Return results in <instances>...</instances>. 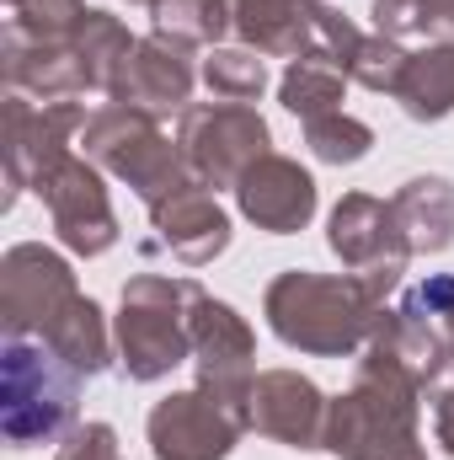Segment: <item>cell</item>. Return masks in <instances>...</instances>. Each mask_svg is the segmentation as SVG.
<instances>
[{
	"mask_svg": "<svg viewBox=\"0 0 454 460\" xmlns=\"http://www.w3.org/2000/svg\"><path fill=\"white\" fill-rule=\"evenodd\" d=\"M423 402H428L423 380L390 348L369 343L353 369V385L327 407L321 450L342 460H428L417 434Z\"/></svg>",
	"mask_w": 454,
	"mask_h": 460,
	"instance_id": "1",
	"label": "cell"
},
{
	"mask_svg": "<svg viewBox=\"0 0 454 460\" xmlns=\"http://www.w3.org/2000/svg\"><path fill=\"white\" fill-rule=\"evenodd\" d=\"M262 316L284 348L316 353V358H347L363 353L380 332L385 300L358 273H310L289 268L267 284Z\"/></svg>",
	"mask_w": 454,
	"mask_h": 460,
	"instance_id": "2",
	"label": "cell"
},
{
	"mask_svg": "<svg viewBox=\"0 0 454 460\" xmlns=\"http://www.w3.org/2000/svg\"><path fill=\"white\" fill-rule=\"evenodd\" d=\"M204 300L198 279H166V273H134L123 284L118 311V369L139 385L166 380L177 364L193 358V311Z\"/></svg>",
	"mask_w": 454,
	"mask_h": 460,
	"instance_id": "3",
	"label": "cell"
},
{
	"mask_svg": "<svg viewBox=\"0 0 454 460\" xmlns=\"http://www.w3.org/2000/svg\"><path fill=\"white\" fill-rule=\"evenodd\" d=\"M81 369H70L43 338H5L0 353V434L11 450L59 445L75 429Z\"/></svg>",
	"mask_w": 454,
	"mask_h": 460,
	"instance_id": "4",
	"label": "cell"
},
{
	"mask_svg": "<svg viewBox=\"0 0 454 460\" xmlns=\"http://www.w3.org/2000/svg\"><path fill=\"white\" fill-rule=\"evenodd\" d=\"M81 150H86V161L113 172L118 182H128L144 209H155L161 199H171L188 182H198L188 155H182V145H171L161 134V118L139 113V108H123V102H108V108H97L86 118Z\"/></svg>",
	"mask_w": 454,
	"mask_h": 460,
	"instance_id": "5",
	"label": "cell"
},
{
	"mask_svg": "<svg viewBox=\"0 0 454 460\" xmlns=\"http://www.w3.org/2000/svg\"><path fill=\"white\" fill-rule=\"evenodd\" d=\"M235 16V38L240 49H257L262 59H327L337 65L353 54V43L363 38L342 11L321 0H230Z\"/></svg>",
	"mask_w": 454,
	"mask_h": 460,
	"instance_id": "6",
	"label": "cell"
},
{
	"mask_svg": "<svg viewBox=\"0 0 454 460\" xmlns=\"http://www.w3.org/2000/svg\"><path fill=\"white\" fill-rule=\"evenodd\" d=\"M177 145L193 166V177L204 188H235L262 155H273V134H267V118L257 113L251 102H198L182 113L177 128Z\"/></svg>",
	"mask_w": 454,
	"mask_h": 460,
	"instance_id": "7",
	"label": "cell"
},
{
	"mask_svg": "<svg viewBox=\"0 0 454 460\" xmlns=\"http://www.w3.org/2000/svg\"><path fill=\"white\" fill-rule=\"evenodd\" d=\"M32 193L43 199L48 220H54V235L75 252V257H102L118 246V215H113V199H108V182H102V166L86 161V155H65L54 161Z\"/></svg>",
	"mask_w": 454,
	"mask_h": 460,
	"instance_id": "8",
	"label": "cell"
},
{
	"mask_svg": "<svg viewBox=\"0 0 454 460\" xmlns=\"http://www.w3.org/2000/svg\"><path fill=\"white\" fill-rule=\"evenodd\" d=\"M327 246L342 257L347 273H358L380 300L401 284L406 262H412V246L396 226V209L390 199H369V193H342L332 220H327Z\"/></svg>",
	"mask_w": 454,
	"mask_h": 460,
	"instance_id": "9",
	"label": "cell"
},
{
	"mask_svg": "<svg viewBox=\"0 0 454 460\" xmlns=\"http://www.w3.org/2000/svg\"><path fill=\"white\" fill-rule=\"evenodd\" d=\"M75 273L59 252L22 241L0 257V322L5 338H43L75 300Z\"/></svg>",
	"mask_w": 454,
	"mask_h": 460,
	"instance_id": "10",
	"label": "cell"
},
{
	"mask_svg": "<svg viewBox=\"0 0 454 460\" xmlns=\"http://www.w3.org/2000/svg\"><path fill=\"white\" fill-rule=\"evenodd\" d=\"M144 434L155 460H225L240 445V434H251V418L193 385L155 402L144 418Z\"/></svg>",
	"mask_w": 454,
	"mask_h": 460,
	"instance_id": "11",
	"label": "cell"
},
{
	"mask_svg": "<svg viewBox=\"0 0 454 460\" xmlns=\"http://www.w3.org/2000/svg\"><path fill=\"white\" fill-rule=\"evenodd\" d=\"M193 369H198V391L230 402L235 412L251 418V385H257V338L246 327V316L204 295L193 311Z\"/></svg>",
	"mask_w": 454,
	"mask_h": 460,
	"instance_id": "12",
	"label": "cell"
},
{
	"mask_svg": "<svg viewBox=\"0 0 454 460\" xmlns=\"http://www.w3.org/2000/svg\"><path fill=\"white\" fill-rule=\"evenodd\" d=\"M86 108L81 102H27L11 92L5 102V209L54 166L70 155V139L86 128Z\"/></svg>",
	"mask_w": 454,
	"mask_h": 460,
	"instance_id": "13",
	"label": "cell"
},
{
	"mask_svg": "<svg viewBox=\"0 0 454 460\" xmlns=\"http://www.w3.org/2000/svg\"><path fill=\"white\" fill-rule=\"evenodd\" d=\"M327 407L321 385L300 369H262L251 385V429L284 450H321Z\"/></svg>",
	"mask_w": 454,
	"mask_h": 460,
	"instance_id": "14",
	"label": "cell"
},
{
	"mask_svg": "<svg viewBox=\"0 0 454 460\" xmlns=\"http://www.w3.org/2000/svg\"><path fill=\"white\" fill-rule=\"evenodd\" d=\"M193 81H198V70H193L188 49L171 43V38H161V32H150L123 59V70H118L108 97L123 102V108H139V113H150V118H171V113H188Z\"/></svg>",
	"mask_w": 454,
	"mask_h": 460,
	"instance_id": "15",
	"label": "cell"
},
{
	"mask_svg": "<svg viewBox=\"0 0 454 460\" xmlns=\"http://www.w3.org/2000/svg\"><path fill=\"white\" fill-rule=\"evenodd\" d=\"M316 177L289 161V155H262L240 182H235V209L267 235H294L316 220Z\"/></svg>",
	"mask_w": 454,
	"mask_h": 460,
	"instance_id": "16",
	"label": "cell"
},
{
	"mask_svg": "<svg viewBox=\"0 0 454 460\" xmlns=\"http://www.w3.org/2000/svg\"><path fill=\"white\" fill-rule=\"evenodd\" d=\"M150 226H155V241H144V252H171L188 268H209L230 246V209L204 182H188L182 193L161 199L150 209Z\"/></svg>",
	"mask_w": 454,
	"mask_h": 460,
	"instance_id": "17",
	"label": "cell"
},
{
	"mask_svg": "<svg viewBox=\"0 0 454 460\" xmlns=\"http://www.w3.org/2000/svg\"><path fill=\"white\" fill-rule=\"evenodd\" d=\"M0 49H5V81H11L16 97H27V102H70V97L86 92V70H81L70 43H43V38H27L22 27L5 22Z\"/></svg>",
	"mask_w": 454,
	"mask_h": 460,
	"instance_id": "18",
	"label": "cell"
},
{
	"mask_svg": "<svg viewBox=\"0 0 454 460\" xmlns=\"http://www.w3.org/2000/svg\"><path fill=\"white\" fill-rule=\"evenodd\" d=\"M396 226L406 235L412 257H433L454 246V182L450 177H412L390 199Z\"/></svg>",
	"mask_w": 454,
	"mask_h": 460,
	"instance_id": "19",
	"label": "cell"
},
{
	"mask_svg": "<svg viewBox=\"0 0 454 460\" xmlns=\"http://www.w3.org/2000/svg\"><path fill=\"white\" fill-rule=\"evenodd\" d=\"M396 102L412 123H439L454 113V43H428L423 54L406 59Z\"/></svg>",
	"mask_w": 454,
	"mask_h": 460,
	"instance_id": "20",
	"label": "cell"
},
{
	"mask_svg": "<svg viewBox=\"0 0 454 460\" xmlns=\"http://www.w3.org/2000/svg\"><path fill=\"white\" fill-rule=\"evenodd\" d=\"M43 343L54 348L70 369H81L86 380H92V375H102V369H108V358H113V338H108L102 305H97V300H86V295H75V300H70V311L43 332Z\"/></svg>",
	"mask_w": 454,
	"mask_h": 460,
	"instance_id": "21",
	"label": "cell"
},
{
	"mask_svg": "<svg viewBox=\"0 0 454 460\" xmlns=\"http://www.w3.org/2000/svg\"><path fill=\"white\" fill-rule=\"evenodd\" d=\"M134 43H139V38H128V27L118 22L113 11H86V22H81L75 38H70L75 59H81V70H86V92H113L118 70H123V59L134 54Z\"/></svg>",
	"mask_w": 454,
	"mask_h": 460,
	"instance_id": "22",
	"label": "cell"
},
{
	"mask_svg": "<svg viewBox=\"0 0 454 460\" xmlns=\"http://www.w3.org/2000/svg\"><path fill=\"white\" fill-rule=\"evenodd\" d=\"M150 22L182 49H220V38L235 32L230 0H150Z\"/></svg>",
	"mask_w": 454,
	"mask_h": 460,
	"instance_id": "23",
	"label": "cell"
},
{
	"mask_svg": "<svg viewBox=\"0 0 454 460\" xmlns=\"http://www.w3.org/2000/svg\"><path fill=\"white\" fill-rule=\"evenodd\" d=\"M342 92H347V75L327 59H294L278 81V102L300 123L310 118H327V113H342Z\"/></svg>",
	"mask_w": 454,
	"mask_h": 460,
	"instance_id": "24",
	"label": "cell"
},
{
	"mask_svg": "<svg viewBox=\"0 0 454 460\" xmlns=\"http://www.w3.org/2000/svg\"><path fill=\"white\" fill-rule=\"evenodd\" d=\"M374 32L385 38H433V43H454V0H374L369 5Z\"/></svg>",
	"mask_w": 454,
	"mask_h": 460,
	"instance_id": "25",
	"label": "cell"
},
{
	"mask_svg": "<svg viewBox=\"0 0 454 460\" xmlns=\"http://www.w3.org/2000/svg\"><path fill=\"white\" fill-rule=\"evenodd\" d=\"M198 75L214 92V102H257L267 92V65L257 49H209Z\"/></svg>",
	"mask_w": 454,
	"mask_h": 460,
	"instance_id": "26",
	"label": "cell"
},
{
	"mask_svg": "<svg viewBox=\"0 0 454 460\" xmlns=\"http://www.w3.org/2000/svg\"><path fill=\"white\" fill-rule=\"evenodd\" d=\"M406 49L396 43V38H385V32H363L358 43H353V54L342 59V75L353 81V86H363V92H390L396 97V86H401V75H406Z\"/></svg>",
	"mask_w": 454,
	"mask_h": 460,
	"instance_id": "27",
	"label": "cell"
},
{
	"mask_svg": "<svg viewBox=\"0 0 454 460\" xmlns=\"http://www.w3.org/2000/svg\"><path fill=\"white\" fill-rule=\"evenodd\" d=\"M305 145L327 166H353V161H363L374 150V128L353 113H327V118H310L305 123Z\"/></svg>",
	"mask_w": 454,
	"mask_h": 460,
	"instance_id": "28",
	"label": "cell"
},
{
	"mask_svg": "<svg viewBox=\"0 0 454 460\" xmlns=\"http://www.w3.org/2000/svg\"><path fill=\"white\" fill-rule=\"evenodd\" d=\"M5 5H11V27H22L27 38H43V43H70L92 11L86 0H5Z\"/></svg>",
	"mask_w": 454,
	"mask_h": 460,
	"instance_id": "29",
	"label": "cell"
},
{
	"mask_svg": "<svg viewBox=\"0 0 454 460\" xmlns=\"http://www.w3.org/2000/svg\"><path fill=\"white\" fill-rule=\"evenodd\" d=\"M54 460H123L118 456L113 423H75V429L59 439V456Z\"/></svg>",
	"mask_w": 454,
	"mask_h": 460,
	"instance_id": "30",
	"label": "cell"
},
{
	"mask_svg": "<svg viewBox=\"0 0 454 460\" xmlns=\"http://www.w3.org/2000/svg\"><path fill=\"white\" fill-rule=\"evenodd\" d=\"M428 407H433V439L454 460V353H450V364L439 369V380L428 385Z\"/></svg>",
	"mask_w": 454,
	"mask_h": 460,
	"instance_id": "31",
	"label": "cell"
},
{
	"mask_svg": "<svg viewBox=\"0 0 454 460\" xmlns=\"http://www.w3.org/2000/svg\"><path fill=\"white\" fill-rule=\"evenodd\" d=\"M439 332H444V338H450V348H454V305L444 311V322H439Z\"/></svg>",
	"mask_w": 454,
	"mask_h": 460,
	"instance_id": "32",
	"label": "cell"
},
{
	"mask_svg": "<svg viewBox=\"0 0 454 460\" xmlns=\"http://www.w3.org/2000/svg\"><path fill=\"white\" fill-rule=\"evenodd\" d=\"M134 5H150V0H134Z\"/></svg>",
	"mask_w": 454,
	"mask_h": 460,
	"instance_id": "33",
	"label": "cell"
}]
</instances>
